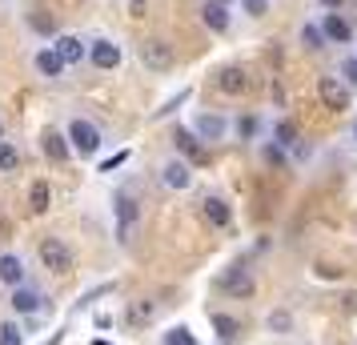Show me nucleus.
Returning <instances> with one entry per match:
<instances>
[{"label": "nucleus", "mask_w": 357, "mask_h": 345, "mask_svg": "<svg viewBox=\"0 0 357 345\" xmlns=\"http://www.w3.org/2000/svg\"><path fill=\"white\" fill-rule=\"evenodd\" d=\"M0 137H4V129H0Z\"/></svg>", "instance_id": "obj_44"}, {"label": "nucleus", "mask_w": 357, "mask_h": 345, "mask_svg": "<svg viewBox=\"0 0 357 345\" xmlns=\"http://www.w3.org/2000/svg\"><path fill=\"white\" fill-rule=\"evenodd\" d=\"M197 13H201V20H205V29H213V33H229V4L205 0Z\"/></svg>", "instance_id": "obj_7"}, {"label": "nucleus", "mask_w": 357, "mask_h": 345, "mask_svg": "<svg viewBox=\"0 0 357 345\" xmlns=\"http://www.w3.org/2000/svg\"><path fill=\"white\" fill-rule=\"evenodd\" d=\"M173 141H177V148L189 157V161L205 164V148H201V141H193V132H189V129H177V132H173Z\"/></svg>", "instance_id": "obj_17"}, {"label": "nucleus", "mask_w": 357, "mask_h": 345, "mask_svg": "<svg viewBox=\"0 0 357 345\" xmlns=\"http://www.w3.org/2000/svg\"><path fill=\"white\" fill-rule=\"evenodd\" d=\"M52 52H56V56H61V65H77V61H84V52H89V49H84V40H81V36H73V33H68V36H56V40H52Z\"/></svg>", "instance_id": "obj_6"}, {"label": "nucleus", "mask_w": 357, "mask_h": 345, "mask_svg": "<svg viewBox=\"0 0 357 345\" xmlns=\"http://www.w3.org/2000/svg\"><path fill=\"white\" fill-rule=\"evenodd\" d=\"M129 13L132 17H145V0H129Z\"/></svg>", "instance_id": "obj_36"}, {"label": "nucleus", "mask_w": 357, "mask_h": 345, "mask_svg": "<svg viewBox=\"0 0 357 345\" xmlns=\"http://www.w3.org/2000/svg\"><path fill=\"white\" fill-rule=\"evenodd\" d=\"M40 261H45L49 273L65 277L68 269H73V253H68V245L61 241V237H45V241H40Z\"/></svg>", "instance_id": "obj_1"}, {"label": "nucleus", "mask_w": 357, "mask_h": 345, "mask_svg": "<svg viewBox=\"0 0 357 345\" xmlns=\"http://www.w3.org/2000/svg\"><path fill=\"white\" fill-rule=\"evenodd\" d=\"M293 141H297V129H293V121H277V145L293 148Z\"/></svg>", "instance_id": "obj_27"}, {"label": "nucleus", "mask_w": 357, "mask_h": 345, "mask_svg": "<svg viewBox=\"0 0 357 345\" xmlns=\"http://www.w3.org/2000/svg\"><path fill=\"white\" fill-rule=\"evenodd\" d=\"M325 8H341V4H345V0H321Z\"/></svg>", "instance_id": "obj_38"}, {"label": "nucleus", "mask_w": 357, "mask_h": 345, "mask_svg": "<svg viewBox=\"0 0 357 345\" xmlns=\"http://www.w3.org/2000/svg\"><path fill=\"white\" fill-rule=\"evenodd\" d=\"M4 233H8V221H4V217H0V237H4Z\"/></svg>", "instance_id": "obj_40"}, {"label": "nucleus", "mask_w": 357, "mask_h": 345, "mask_svg": "<svg viewBox=\"0 0 357 345\" xmlns=\"http://www.w3.org/2000/svg\"><path fill=\"white\" fill-rule=\"evenodd\" d=\"M132 221H137V201L125 197V193H116V233H121V241H129Z\"/></svg>", "instance_id": "obj_10"}, {"label": "nucleus", "mask_w": 357, "mask_h": 345, "mask_svg": "<svg viewBox=\"0 0 357 345\" xmlns=\"http://www.w3.org/2000/svg\"><path fill=\"white\" fill-rule=\"evenodd\" d=\"M0 281H4V285H20V281H24V261L13 257V253H4V257H0Z\"/></svg>", "instance_id": "obj_19"}, {"label": "nucleus", "mask_w": 357, "mask_h": 345, "mask_svg": "<svg viewBox=\"0 0 357 345\" xmlns=\"http://www.w3.org/2000/svg\"><path fill=\"white\" fill-rule=\"evenodd\" d=\"M68 145L89 157V153L100 148V129L93 125V121H73V125H68Z\"/></svg>", "instance_id": "obj_2"}, {"label": "nucleus", "mask_w": 357, "mask_h": 345, "mask_svg": "<svg viewBox=\"0 0 357 345\" xmlns=\"http://www.w3.org/2000/svg\"><path fill=\"white\" fill-rule=\"evenodd\" d=\"M0 345H24V329L13 321H0Z\"/></svg>", "instance_id": "obj_24"}, {"label": "nucleus", "mask_w": 357, "mask_h": 345, "mask_svg": "<svg viewBox=\"0 0 357 345\" xmlns=\"http://www.w3.org/2000/svg\"><path fill=\"white\" fill-rule=\"evenodd\" d=\"M201 209H205V217H209L217 229H229V225H233V209H229V201L205 197V205H201Z\"/></svg>", "instance_id": "obj_14"}, {"label": "nucleus", "mask_w": 357, "mask_h": 345, "mask_svg": "<svg viewBox=\"0 0 357 345\" xmlns=\"http://www.w3.org/2000/svg\"><path fill=\"white\" fill-rule=\"evenodd\" d=\"M17 164H20V153H17V145L0 137V169H4V173H13Z\"/></svg>", "instance_id": "obj_23"}, {"label": "nucleus", "mask_w": 357, "mask_h": 345, "mask_svg": "<svg viewBox=\"0 0 357 345\" xmlns=\"http://www.w3.org/2000/svg\"><path fill=\"white\" fill-rule=\"evenodd\" d=\"M237 132H241L245 141H249V137L257 132V121H253V116H241V125H237Z\"/></svg>", "instance_id": "obj_34"}, {"label": "nucleus", "mask_w": 357, "mask_h": 345, "mask_svg": "<svg viewBox=\"0 0 357 345\" xmlns=\"http://www.w3.org/2000/svg\"><path fill=\"white\" fill-rule=\"evenodd\" d=\"M313 273H317V277H321V281H337L341 277V269H333V265H317V269H313Z\"/></svg>", "instance_id": "obj_32"}, {"label": "nucleus", "mask_w": 357, "mask_h": 345, "mask_svg": "<svg viewBox=\"0 0 357 345\" xmlns=\"http://www.w3.org/2000/svg\"><path fill=\"white\" fill-rule=\"evenodd\" d=\"M317 93H321L329 113H345V109H349V89H345L337 77H321V81H317Z\"/></svg>", "instance_id": "obj_4"}, {"label": "nucleus", "mask_w": 357, "mask_h": 345, "mask_svg": "<svg viewBox=\"0 0 357 345\" xmlns=\"http://www.w3.org/2000/svg\"><path fill=\"white\" fill-rule=\"evenodd\" d=\"M45 345H61V333H52V337H49V342H45Z\"/></svg>", "instance_id": "obj_39"}, {"label": "nucleus", "mask_w": 357, "mask_h": 345, "mask_svg": "<svg viewBox=\"0 0 357 345\" xmlns=\"http://www.w3.org/2000/svg\"><path fill=\"white\" fill-rule=\"evenodd\" d=\"M341 77H345L349 84H357V56H349V61L341 65Z\"/></svg>", "instance_id": "obj_33"}, {"label": "nucleus", "mask_w": 357, "mask_h": 345, "mask_svg": "<svg viewBox=\"0 0 357 345\" xmlns=\"http://www.w3.org/2000/svg\"><path fill=\"white\" fill-rule=\"evenodd\" d=\"M229 297H253V277L245 273V269H229L225 277H221Z\"/></svg>", "instance_id": "obj_11"}, {"label": "nucleus", "mask_w": 357, "mask_h": 345, "mask_svg": "<svg viewBox=\"0 0 357 345\" xmlns=\"http://www.w3.org/2000/svg\"><path fill=\"white\" fill-rule=\"evenodd\" d=\"M153 317H157V301H149V297H141V301H132L129 313H125V321H129L132 329H145L153 325Z\"/></svg>", "instance_id": "obj_9"}, {"label": "nucleus", "mask_w": 357, "mask_h": 345, "mask_svg": "<svg viewBox=\"0 0 357 345\" xmlns=\"http://www.w3.org/2000/svg\"><path fill=\"white\" fill-rule=\"evenodd\" d=\"M354 141H357V125H354Z\"/></svg>", "instance_id": "obj_43"}, {"label": "nucleus", "mask_w": 357, "mask_h": 345, "mask_svg": "<svg viewBox=\"0 0 357 345\" xmlns=\"http://www.w3.org/2000/svg\"><path fill=\"white\" fill-rule=\"evenodd\" d=\"M36 72H40V77H61L65 65H61V56H56L52 49H40L36 52Z\"/></svg>", "instance_id": "obj_20"}, {"label": "nucleus", "mask_w": 357, "mask_h": 345, "mask_svg": "<svg viewBox=\"0 0 357 345\" xmlns=\"http://www.w3.org/2000/svg\"><path fill=\"white\" fill-rule=\"evenodd\" d=\"M165 345H197V337L185 325H177V329H169V333H165Z\"/></svg>", "instance_id": "obj_26"}, {"label": "nucleus", "mask_w": 357, "mask_h": 345, "mask_svg": "<svg viewBox=\"0 0 357 345\" xmlns=\"http://www.w3.org/2000/svg\"><path fill=\"white\" fill-rule=\"evenodd\" d=\"M45 305V297L36 293V289H24V285H17V293H13V309L17 313H36Z\"/></svg>", "instance_id": "obj_18"}, {"label": "nucleus", "mask_w": 357, "mask_h": 345, "mask_svg": "<svg viewBox=\"0 0 357 345\" xmlns=\"http://www.w3.org/2000/svg\"><path fill=\"white\" fill-rule=\"evenodd\" d=\"M301 36H305V49H321V29H313V24H309Z\"/></svg>", "instance_id": "obj_31"}, {"label": "nucleus", "mask_w": 357, "mask_h": 345, "mask_svg": "<svg viewBox=\"0 0 357 345\" xmlns=\"http://www.w3.org/2000/svg\"><path fill=\"white\" fill-rule=\"evenodd\" d=\"M89 61H93L97 68H116V65H121V49H116L113 40H93Z\"/></svg>", "instance_id": "obj_8"}, {"label": "nucleus", "mask_w": 357, "mask_h": 345, "mask_svg": "<svg viewBox=\"0 0 357 345\" xmlns=\"http://www.w3.org/2000/svg\"><path fill=\"white\" fill-rule=\"evenodd\" d=\"M161 181L169 185V189H189V185H193V173H189L185 161H169L161 169Z\"/></svg>", "instance_id": "obj_13"}, {"label": "nucleus", "mask_w": 357, "mask_h": 345, "mask_svg": "<svg viewBox=\"0 0 357 345\" xmlns=\"http://www.w3.org/2000/svg\"><path fill=\"white\" fill-rule=\"evenodd\" d=\"M321 33L333 40V45H349L354 40V29L345 24V20L337 17V13H325V20H321Z\"/></svg>", "instance_id": "obj_12"}, {"label": "nucleus", "mask_w": 357, "mask_h": 345, "mask_svg": "<svg viewBox=\"0 0 357 345\" xmlns=\"http://www.w3.org/2000/svg\"><path fill=\"white\" fill-rule=\"evenodd\" d=\"M293 329V317L285 309H273L269 313V333H289Z\"/></svg>", "instance_id": "obj_25"}, {"label": "nucleus", "mask_w": 357, "mask_h": 345, "mask_svg": "<svg viewBox=\"0 0 357 345\" xmlns=\"http://www.w3.org/2000/svg\"><path fill=\"white\" fill-rule=\"evenodd\" d=\"M341 301H345V309H349V313H357V293H345Z\"/></svg>", "instance_id": "obj_37"}, {"label": "nucleus", "mask_w": 357, "mask_h": 345, "mask_svg": "<svg viewBox=\"0 0 357 345\" xmlns=\"http://www.w3.org/2000/svg\"><path fill=\"white\" fill-rule=\"evenodd\" d=\"M213 329H217V337H221V342H233V337H237V317H229V313H213Z\"/></svg>", "instance_id": "obj_22"}, {"label": "nucleus", "mask_w": 357, "mask_h": 345, "mask_svg": "<svg viewBox=\"0 0 357 345\" xmlns=\"http://www.w3.org/2000/svg\"><path fill=\"white\" fill-rule=\"evenodd\" d=\"M40 148L49 153L52 161H65V157H68V137H65V132H56V129H45V132H40Z\"/></svg>", "instance_id": "obj_15"}, {"label": "nucleus", "mask_w": 357, "mask_h": 345, "mask_svg": "<svg viewBox=\"0 0 357 345\" xmlns=\"http://www.w3.org/2000/svg\"><path fill=\"white\" fill-rule=\"evenodd\" d=\"M49 201H52L49 181H36L33 189H29V209H33V213H49Z\"/></svg>", "instance_id": "obj_21"}, {"label": "nucleus", "mask_w": 357, "mask_h": 345, "mask_svg": "<svg viewBox=\"0 0 357 345\" xmlns=\"http://www.w3.org/2000/svg\"><path fill=\"white\" fill-rule=\"evenodd\" d=\"M217 89H221L225 97H245V93L253 89V81H249L245 68L233 65V68H221V72H217Z\"/></svg>", "instance_id": "obj_5"}, {"label": "nucleus", "mask_w": 357, "mask_h": 345, "mask_svg": "<svg viewBox=\"0 0 357 345\" xmlns=\"http://www.w3.org/2000/svg\"><path fill=\"white\" fill-rule=\"evenodd\" d=\"M261 157H265V164H273V169H281V164H285V153H281L277 145H265V148H261Z\"/></svg>", "instance_id": "obj_28"}, {"label": "nucleus", "mask_w": 357, "mask_h": 345, "mask_svg": "<svg viewBox=\"0 0 357 345\" xmlns=\"http://www.w3.org/2000/svg\"><path fill=\"white\" fill-rule=\"evenodd\" d=\"M217 4H233V0H217Z\"/></svg>", "instance_id": "obj_42"}, {"label": "nucleus", "mask_w": 357, "mask_h": 345, "mask_svg": "<svg viewBox=\"0 0 357 345\" xmlns=\"http://www.w3.org/2000/svg\"><path fill=\"white\" fill-rule=\"evenodd\" d=\"M141 61H145L153 72H169V68H173V49H169L165 40H157V36H149V40H141Z\"/></svg>", "instance_id": "obj_3"}, {"label": "nucleus", "mask_w": 357, "mask_h": 345, "mask_svg": "<svg viewBox=\"0 0 357 345\" xmlns=\"http://www.w3.org/2000/svg\"><path fill=\"white\" fill-rule=\"evenodd\" d=\"M241 4H245L249 17H265V13H269V0H241Z\"/></svg>", "instance_id": "obj_30"}, {"label": "nucleus", "mask_w": 357, "mask_h": 345, "mask_svg": "<svg viewBox=\"0 0 357 345\" xmlns=\"http://www.w3.org/2000/svg\"><path fill=\"white\" fill-rule=\"evenodd\" d=\"M93 345H113V342H100V337H97V342H93Z\"/></svg>", "instance_id": "obj_41"}, {"label": "nucleus", "mask_w": 357, "mask_h": 345, "mask_svg": "<svg viewBox=\"0 0 357 345\" xmlns=\"http://www.w3.org/2000/svg\"><path fill=\"white\" fill-rule=\"evenodd\" d=\"M29 24H33V29H40V33H52V20H45V17H33Z\"/></svg>", "instance_id": "obj_35"}, {"label": "nucleus", "mask_w": 357, "mask_h": 345, "mask_svg": "<svg viewBox=\"0 0 357 345\" xmlns=\"http://www.w3.org/2000/svg\"><path fill=\"white\" fill-rule=\"evenodd\" d=\"M125 161H129V148H121V153H113L109 161H100V173H113L116 164H125Z\"/></svg>", "instance_id": "obj_29"}, {"label": "nucleus", "mask_w": 357, "mask_h": 345, "mask_svg": "<svg viewBox=\"0 0 357 345\" xmlns=\"http://www.w3.org/2000/svg\"><path fill=\"white\" fill-rule=\"evenodd\" d=\"M193 132L201 141H221V137H225V121H221V116H197Z\"/></svg>", "instance_id": "obj_16"}]
</instances>
